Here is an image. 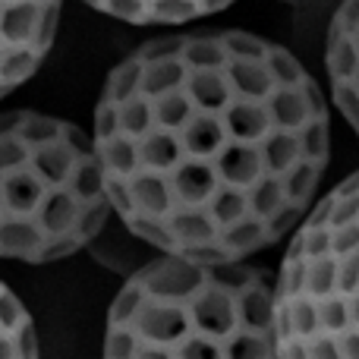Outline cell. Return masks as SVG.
<instances>
[{
  "label": "cell",
  "instance_id": "obj_1",
  "mask_svg": "<svg viewBox=\"0 0 359 359\" xmlns=\"http://www.w3.org/2000/svg\"><path fill=\"white\" fill-rule=\"evenodd\" d=\"M328 101L287 48L217 29L139 44L107 73L92 145L111 211L161 255L246 262L306 221Z\"/></svg>",
  "mask_w": 359,
  "mask_h": 359
},
{
  "label": "cell",
  "instance_id": "obj_2",
  "mask_svg": "<svg viewBox=\"0 0 359 359\" xmlns=\"http://www.w3.org/2000/svg\"><path fill=\"white\" fill-rule=\"evenodd\" d=\"M104 359H280L274 274L161 255L114 297Z\"/></svg>",
  "mask_w": 359,
  "mask_h": 359
},
{
  "label": "cell",
  "instance_id": "obj_3",
  "mask_svg": "<svg viewBox=\"0 0 359 359\" xmlns=\"http://www.w3.org/2000/svg\"><path fill=\"white\" fill-rule=\"evenodd\" d=\"M107 217L92 136L54 114H0V259L60 262L86 249Z\"/></svg>",
  "mask_w": 359,
  "mask_h": 359
},
{
  "label": "cell",
  "instance_id": "obj_4",
  "mask_svg": "<svg viewBox=\"0 0 359 359\" xmlns=\"http://www.w3.org/2000/svg\"><path fill=\"white\" fill-rule=\"evenodd\" d=\"M274 316L280 359H359V170L293 230Z\"/></svg>",
  "mask_w": 359,
  "mask_h": 359
},
{
  "label": "cell",
  "instance_id": "obj_5",
  "mask_svg": "<svg viewBox=\"0 0 359 359\" xmlns=\"http://www.w3.org/2000/svg\"><path fill=\"white\" fill-rule=\"evenodd\" d=\"M63 0H0V98L38 73L50 54Z\"/></svg>",
  "mask_w": 359,
  "mask_h": 359
},
{
  "label": "cell",
  "instance_id": "obj_6",
  "mask_svg": "<svg viewBox=\"0 0 359 359\" xmlns=\"http://www.w3.org/2000/svg\"><path fill=\"white\" fill-rule=\"evenodd\" d=\"M325 69L344 120L359 136V0H341L331 19Z\"/></svg>",
  "mask_w": 359,
  "mask_h": 359
},
{
  "label": "cell",
  "instance_id": "obj_7",
  "mask_svg": "<svg viewBox=\"0 0 359 359\" xmlns=\"http://www.w3.org/2000/svg\"><path fill=\"white\" fill-rule=\"evenodd\" d=\"M82 4L130 25H183L224 10L233 0H82Z\"/></svg>",
  "mask_w": 359,
  "mask_h": 359
},
{
  "label": "cell",
  "instance_id": "obj_8",
  "mask_svg": "<svg viewBox=\"0 0 359 359\" xmlns=\"http://www.w3.org/2000/svg\"><path fill=\"white\" fill-rule=\"evenodd\" d=\"M0 359H38L32 316L4 280H0Z\"/></svg>",
  "mask_w": 359,
  "mask_h": 359
}]
</instances>
